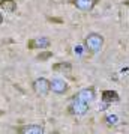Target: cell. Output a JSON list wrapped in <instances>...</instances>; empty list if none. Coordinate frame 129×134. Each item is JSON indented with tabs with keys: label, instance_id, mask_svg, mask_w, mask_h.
I'll return each mask as SVG.
<instances>
[{
	"label": "cell",
	"instance_id": "obj_1",
	"mask_svg": "<svg viewBox=\"0 0 129 134\" xmlns=\"http://www.w3.org/2000/svg\"><path fill=\"white\" fill-rule=\"evenodd\" d=\"M84 45L92 54H96L104 47V36L99 33H89L84 39Z\"/></svg>",
	"mask_w": 129,
	"mask_h": 134
},
{
	"label": "cell",
	"instance_id": "obj_2",
	"mask_svg": "<svg viewBox=\"0 0 129 134\" xmlns=\"http://www.w3.org/2000/svg\"><path fill=\"white\" fill-rule=\"evenodd\" d=\"M69 113L75 116H84L89 111V103L83 101V99H78V98H72L71 101V105H69Z\"/></svg>",
	"mask_w": 129,
	"mask_h": 134
},
{
	"label": "cell",
	"instance_id": "obj_3",
	"mask_svg": "<svg viewBox=\"0 0 129 134\" xmlns=\"http://www.w3.org/2000/svg\"><path fill=\"white\" fill-rule=\"evenodd\" d=\"M33 91L36 92L38 95H41V97L48 95L50 91H51V81L44 79V77H39V79H36L33 81Z\"/></svg>",
	"mask_w": 129,
	"mask_h": 134
},
{
	"label": "cell",
	"instance_id": "obj_4",
	"mask_svg": "<svg viewBox=\"0 0 129 134\" xmlns=\"http://www.w3.org/2000/svg\"><path fill=\"white\" fill-rule=\"evenodd\" d=\"M45 130L41 124H27L17 128V133L20 134H42Z\"/></svg>",
	"mask_w": 129,
	"mask_h": 134
},
{
	"label": "cell",
	"instance_id": "obj_5",
	"mask_svg": "<svg viewBox=\"0 0 129 134\" xmlns=\"http://www.w3.org/2000/svg\"><path fill=\"white\" fill-rule=\"evenodd\" d=\"M50 45H51V41H50L48 38H35V39H30L29 42H27V48L30 50H45L48 48Z\"/></svg>",
	"mask_w": 129,
	"mask_h": 134
},
{
	"label": "cell",
	"instance_id": "obj_6",
	"mask_svg": "<svg viewBox=\"0 0 129 134\" xmlns=\"http://www.w3.org/2000/svg\"><path fill=\"white\" fill-rule=\"evenodd\" d=\"M98 2H99V0H71V3H72L77 9L84 11V12L92 11L93 8L96 6V3H98Z\"/></svg>",
	"mask_w": 129,
	"mask_h": 134
},
{
	"label": "cell",
	"instance_id": "obj_7",
	"mask_svg": "<svg viewBox=\"0 0 129 134\" xmlns=\"http://www.w3.org/2000/svg\"><path fill=\"white\" fill-rule=\"evenodd\" d=\"M68 83L65 81V80L62 79H54L51 80V91L57 93V95H63V93H66L68 92Z\"/></svg>",
	"mask_w": 129,
	"mask_h": 134
},
{
	"label": "cell",
	"instance_id": "obj_8",
	"mask_svg": "<svg viewBox=\"0 0 129 134\" xmlns=\"http://www.w3.org/2000/svg\"><path fill=\"white\" fill-rule=\"evenodd\" d=\"M74 98H78V99H83L86 103H90L92 99H95V89L93 87H84L80 92H77L74 95Z\"/></svg>",
	"mask_w": 129,
	"mask_h": 134
},
{
	"label": "cell",
	"instance_id": "obj_9",
	"mask_svg": "<svg viewBox=\"0 0 129 134\" xmlns=\"http://www.w3.org/2000/svg\"><path fill=\"white\" fill-rule=\"evenodd\" d=\"M0 9L12 14L17 11V2L15 0H0Z\"/></svg>",
	"mask_w": 129,
	"mask_h": 134
},
{
	"label": "cell",
	"instance_id": "obj_10",
	"mask_svg": "<svg viewBox=\"0 0 129 134\" xmlns=\"http://www.w3.org/2000/svg\"><path fill=\"white\" fill-rule=\"evenodd\" d=\"M102 101L104 103H119L120 97L116 91H104L102 92Z\"/></svg>",
	"mask_w": 129,
	"mask_h": 134
},
{
	"label": "cell",
	"instance_id": "obj_11",
	"mask_svg": "<svg viewBox=\"0 0 129 134\" xmlns=\"http://www.w3.org/2000/svg\"><path fill=\"white\" fill-rule=\"evenodd\" d=\"M71 69H72V65L69 62H59L53 65V71H57V72H71Z\"/></svg>",
	"mask_w": 129,
	"mask_h": 134
},
{
	"label": "cell",
	"instance_id": "obj_12",
	"mask_svg": "<svg viewBox=\"0 0 129 134\" xmlns=\"http://www.w3.org/2000/svg\"><path fill=\"white\" fill-rule=\"evenodd\" d=\"M51 56H53V53H51V51H44V53L41 51V54L36 56V59H38V60H47V59H50Z\"/></svg>",
	"mask_w": 129,
	"mask_h": 134
},
{
	"label": "cell",
	"instance_id": "obj_13",
	"mask_svg": "<svg viewBox=\"0 0 129 134\" xmlns=\"http://www.w3.org/2000/svg\"><path fill=\"white\" fill-rule=\"evenodd\" d=\"M48 21H50V23H57V24H63V20H62V18H57V17H48Z\"/></svg>",
	"mask_w": 129,
	"mask_h": 134
},
{
	"label": "cell",
	"instance_id": "obj_14",
	"mask_svg": "<svg viewBox=\"0 0 129 134\" xmlns=\"http://www.w3.org/2000/svg\"><path fill=\"white\" fill-rule=\"evenodd\" d=\"M3 23V15H2V12H0V24Z\"/></svg>",
	"mask_w": 129,
	"mask_h": 134
},
{
	"label": "cell",
	"instance_id": "obj_15",
	"mask_svg": "<svg viewBox=\"0 0 129 134\" xmlns=\"http://www.w3.org/2000/svg\"><path fill=\"white\" fill-rule=\"evenodd\" d=\"M5 115V111H3V110H0V116H3Z\"/></svg>",
	"mask_w": 129,
	"mask_h": 134
}]
</instances>
